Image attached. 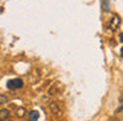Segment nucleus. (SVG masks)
Wrapping results in <instances>:
<instances>
[{"instance_id":"obj_8","label":"nucleus","mask_w":123,"mask_h":121,"mask_svg":"<svg viewBox=\"0 0 123 121\" xmlns=\"http://www.w3.org/2000/svg\"><path fill=\"white\" fill-rule=\"evenodd\" d=\"M103 1V4H102V8H103L105 12H109L110 7H109V0H102Z\"/></svg>"},{"instance_id":"obj_6","label":"nucleus","mask_w":123,"mask_h":121,"mask_svg":"<svg viewBox=\"0 0 123 121\" xmlns=\"http://www.w3.org/2000/svg\"><path fill=\"white\" fill-rule=\"evenodd\" d=\"M25 113H27V110H25V108H23V107H20V108L16 109V116L19 118H23L25 116Z\"/></svg>"},{"instance_id":"obj_12","label":"nucleus","mask_w":123,"mask_h":121,"mask_svg":"<svg viewBox=\"0 0 123 121\" xmlns=\"http://www.w3.org/2000/svg\"><path fill=\"white\" fill-rule=\"evenodd\" d=\"M0 121H1V120H0Z\"/></svg>"},{"instance_id":"obj_7","label":"nucleus","mask_w":123,"mask_h":121,"mask_svg":"<svg viewBox=\"0 0 123 121\" xmlns=\"http://www.w3.org/2000/svg\"><path fill=\"white\" fill-rule=\"evenodd\" d=\"M57 92V84H52V86L48 89V94L49 96H54Z\"/></svg>"},{"instance_id":"obj_11","label":"nucleus","mask_w":123,"mask_h":121,"mask_svg":"<svg viewBox=\"0 0 123 121\" xmlns=\"http://www.w3.org/2000/svg\"><path fill=\"white\" fill-rule=\"evenodd\" d=\"M120 55H122V56H123V48H122V51H120Z\"/></svg>"},{"instance_id":"obj_1","label":"nucleus","mask_w":123,"mask_h":121,"mask_svg":"<svg viewBox=\"0 0 123 121\" xmlns=\"http://www.w3.org/2000/svg\"><path fill=\"white\" fill-rule=\"evenodd\" d=\"M120 25V17L118 16V15H114V16L111 17V20H110V28H111L112 31L118 29Z\"/></svg>"},{"instance_id":"obj_2","label":"nucleus","mask_w":123,"mask_h":121,"mask_svg":"<svg viewBox=\"0 0 123 121\" xmlns=\"http://www.w3.org/2000/svg\"><path fill=\"white\" fill-rule=\"evenodd\" d=\"M21 86H23V80H20V78H15V80H11L8 83L9 89H17V88H21Z\"/></svg>"},{"instance_id":"obj_4","label":"nucleus","mask_w":123,"mask_h":121,"mask_svg":"<svg viewBox=\"0 0 123 121\" xmlns=\"http://www.w3.org/2000/svg\"><path fill=\"white\" fill-rule=\"evenodd\" d=\"M38 112L37 110H32V112H29V114H28V121H37L38 120Z\"/></svg>"},{"instance_id":"obj_5","label":"nucleus","mask_w":123,"mask_h":121,"mask_svg":"<svg viewBox=\"0 0 123 121\" xmlns=\"http://www.w3.org/2000/svg\"><path fill=\"white\" fill-rule=\"evenodd\" d=\"M9 118V110L8 109H0V120H8Z\"/></svg>"},{"instance_id":"obj_10","label":"nucleus","mask_w":123,"mask_h":121,"mask_svg":"<svg viewBox=\"0 0 123 121\" xmlns=\"http://www.w3.org/2000/svg\"><path fill=\"white\" fill-rule=\"evenodd\" d=\"M119 40H120V43H123V33H120V35H119Z\"/></svg>"},{"instance_id":"obj_3","label":"nucleus","mask_w":123,"mask_h":121,"mask_svg":"<svg viewBox=\"0 0 123 121\" xmlns=\"http://www.w3.org/2000/svg\"><path fill=\"white\" fill-rule=\"evenodd\" d=\"M49 109H50L52 113H54V114H57V113H60V105L57 104V102H50L49 104Z\"/></svg>"},{"instance_id":"obj_9","label":"nucleus","mask_w":123,"mask_h":121,"mask_svg":"<svg viewBox=\"0 0 123 121\" xmlns=\"http://www.w3.org/2000/svg\"><path fill=\"white\" fill-rule=\"evenodd\" d=\"M7 101H8L7 96H4V94H0V105H4Z\"/></svg>"}]
</instances>
